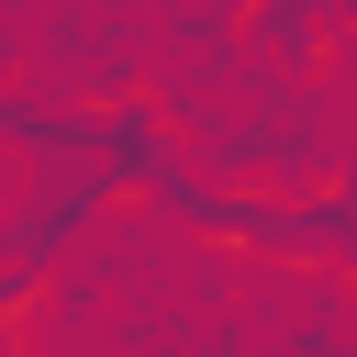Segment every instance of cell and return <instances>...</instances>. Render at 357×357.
Here are the masks:
<instances>
[{"label": "cell", "mask_w": 357, "mask_h": 357, "mask_svg": "<svg viewBox=\"0 0 357 357\" xmlns=\"http://www.w3.org/2000/svg\"><path fill=\"white\" fill-rule=\"evenodd\" d=\"M312 22H357V0H257L268 45H312Z\"/></svg>", "instance_id": "obj_1"}, {"label": "cell", "mask_w": 357, "mask_h": 357, "mask_svg": "<svg viewBox=\"0 0 357 357\" xmlns=\"http://www.w3.org/2000/svg\"><path fill=\"white\" fill-rule=\"evenodd\" d=\"M11 301H22V268H0V357H11Z\"/></svg>", "instance_id": "obj_2"}]
</instances>
